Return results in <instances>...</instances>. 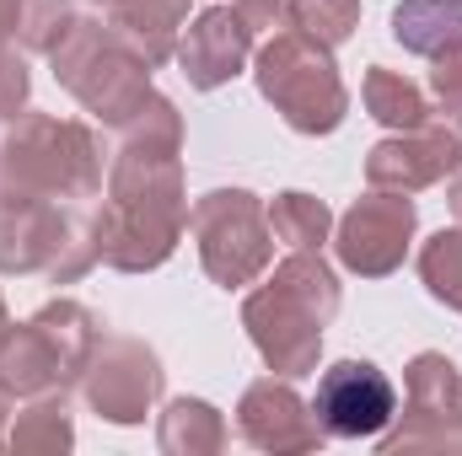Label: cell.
Wrapping results in <instances>:
<instances>
[{
	"label": "cell",
	"mask_w": 462,
	"mask_h": 456,
	"mask_svg": "<svg viewBox=\"0 0 462 456\" xmlns=\"http://www.w3.org/2000/svg\"><path fill=\"white\" fill-rule=\"evenodd\" d=\"M393 32L414 54H457L462 49V0H403L393 11Z\"/></svg>",
	"instance_id": "11"
},
{
	"label": "cell",
	"mask_w": 462,
	"mask_h": 456,
	"mask_svg": "<svg viewBox=\"0 0 462 456\" xmlns=\"http://www.w3.org/2000/svg\"><path fill=\"white\" fill-rule=\"evenodd\" d=\"M60 306L54 312H43L38 323H27L16 343L0 354V381L5 387H16V392H38V387H54V381H65L70 370H60V365H70L81 349H87V333H65L60 339Z\"/></svg>",
	"instance_id": "7"
},
{
	"label": "cell",
	"mask_w": 462,
	"mask_h": 456,
	"mask_svg": "<svg viewBox=\"0 0 462 456\" xmlns=\"http://www.w3.org/2000/svg\"><path fill=\"white\" fill-rule=\"evenodd\" d=\"M436 92L447 97V108H462V59H441V70H436Z\"/></svg>",
	"instance_id": "17"
},
{
	"label": "cell",
	"mask_w": 462,
	"mask_h": 456,
	"mask_svg": "<svg viewBox=\"0 0 462 456\" xmlns=\"http://www.w3.org/2000/svg\"><path fill=\"white\" fill-rule=\"evenodd\" d=\"M334 306H339L334 274L318 258H291L274 274V290L247 301V328L274 370L301 376L318 360V339H323V323L334 317Z\"/></svg>",
	"instance_id": "1"
},
{
	"label": "cell",
	"mask_w": 462,
	"mask_h": 456,
	"mask_svg": "<svg viewBox=\"0 0 462 456\" xmlns=\"http://www.w3.org/2000/svg\"><path fill=\"white\" fill-rule=\"evenodd\" d=\"M263 11H280V0H242V11H210L194 22L189 43H183V65H189V81L194 87H221L226 76H236L242 54H247V38L258 27H247L253 16Z\"/></svg>",
	"instance_id": "5"
},
{
	"label": "cell",
	"mask_w": 462,
	"mask_h": 456,
	"mask_svg": "<svg viewBox=\"0 0 462 456\" xmlns=\"http://www.w3.org/2000/svg\"><path fill=\"white\" fill-rule=\"evenodd\" d=\"M312 419L323 424V435H345V441L382 435L393 424V381L365 360H339L318 381Z\"/></svg>",
	"instance_id": "3"
},
{
	"label": "cell",
	"mask_w": 462,
	"mask_h": 456,
	"mask_svg": "<svg viewBox=\"0 0 462 456\" xmlns=\"http://www.w3.org/2000/svg\"><path fill=\"white\" fill-rule=\"evenodd\" d=\"M242 435L263 451H307L323 441V424L307 419V408L296 403L291 387H274V381H258L242 403Z\"/></svg>",
	"instance_id": "8"
},
{
	"label": "cell",
	"mask_w": 462,
	"mask_h": 456,
	"mask_svg": "<svg viewBox=\"0 0 462 456\" xmlns=\"http://www.w3.org/2000/svg\"><path fill=\"white\" fill-rule=\"evenodd\" d=\"M162 446L167 451H194V446H221V419H216V408H205V403H172L167 408V424H162Z\"/></svg>",
	"instance_id": "13"
},
{
	"label": "cell",
	"mask_w": 462,
	"mask_h": 456,
	"mask_svg": "<svg viewBox=\"0 0 462 456\" xmlns=\"http://www.w3.org/2000/svg\"><path fill=\"white\" fill-rule=\"evenodd\" d=\"M258 87L269 103H280V114L291 118L296 129L318 134V129H334L345 114V92H339V76L334 65L307 49L301 38H280L263 49L258 59Z\"/></svg>",
	"instance_id": "2"
},
{
	"label": "cell",
	"mask_w": 462,
	"mask_h": 456,
	"mask_svg": "<svg viewBox=\"0 0 462 456\" xmlns=\"http://www.w3.org/2000/svg\"><path fill=\"white\" fill-rule=\"evenodd\" d=\"M156 387H162V370L140 343H114V354L92 370V403L114 424L145 419V403L156 397Z\"/></svg>",
	"instance_id": "9"
},
{
	"label": "cell",
	"mask_w": 462,
	"mask_h": 456,
	"mask_svg": "<svg viewBox=\"0 0 462 456\" xmlns=\"http://www.w3.org/2000/svg\"><path fill=\"white\" fill-rule=\"evenodd\" d=\"M457 215H462V188H457Z\"/></svg>",
	"instance_id": "18"
},
{
	"label": "cell",
	"mask_w": 462,
	"mask_h": 456,
	"mask_svg": "<svg viewBox=\"0 0 462 456\" xmlns=\"http://www.w3.org/2000/svg\"><path fill=\"white\" fill-rule=\"evenodd\" d=\"M425 279H430V290L441 296V301H452L462 306V231H441L430 247H425Z\"/></svg>",
	"instance_id": "14"
},
{
	"label": "cell",
	"mask_w": 462,
	"mask_h": 456,
	"mask_svg": "<svg viewBox=\"0 0 462 456\" xmlns=\"http://www.w3.org/2000/svg\"><path fill=\"white\" fill-rule=\"evenodd\" d=\"M194 226L205 236V263L221 285L247 279L263 263V231H258V210L247 194H210L194 215Z\"/></svg>",
	"instance_id": "4"
},
{
	"label": "cell",
	"mask_w": 462,
	"mask_h": 456,
	"mask_svg": "<svg viewBox=\"0 0 462 456\" xmlns=\"http://www.w3.org/2000/svg\"><path fill=\"white\" fill-rule=\"evenodd\" d=\"M414 231V205L409 199H365L345 215L339 231V258L360 274H387L403 258V242Z\"/></svg>",
	"instance_id": "6"
},
{
	"label": "cell",
	"mask_w": 462,
	"mask_h": 456,
	"mask_svg": "<svg viewBox=\"0 0 462 456\" xmlns=\"http://www.w3.org/2000/svg\"><path fill=\"white\" fill-rule=\"evenodd\" d=\"M291 16H296V27H307L323 43H339L355 27V5L349 0H291Z\"/></svg>",
	"instance_id": "16"
},
{
	"label": "cell",
	"mask_w": 462,
	"mask_h": 456,
	"mask_svg": "<svg viewBox=\"0 0 462 456\" xmlns=\"http://www.w3.org/2000/svg\"><path fill=\"white\" fill-rule=\"evenodd\" d=\"M365 103H371V114L382 118V123H398V129H420V123H425V97H420L409 81L387 76L382 65H376L371 81H365Z\"/></svg>",
	"instance_id": "12"
},
{
	"label": "cell",
	"mask_w": 462,
	"mask_h": 456,
	"mask_svg": "<svg viewBox=\"0 0 462 456\" xmlns=\"http://www.w3.org/2000/svg\"><path fill=\"white\" fill-rule=\"evenodd\" d=\"M274 231H280L291 247H312V242H323V231H328V210H323L318 199H307V194H285V199L274 205Z\"/></svg>",
	"instance_id": "15"
},
{
	"label": "cell",
	"mask_w": 462,
	"mask_h": 456,
	"mask_svg": "<svg viewBox=\"0 0 462 456\" xmlns=\"http://www.w3.org/2000/svg\"><path fill=\"white\" fill-rule=\"evenodd\" d=\"M462 161V123L452 129H436L425 134V145H403V140H387L371 150V183H398V188H414L425 178H441L447 167Z\"/></svg>",
	"instance_id": "10"
}]
</instances>
